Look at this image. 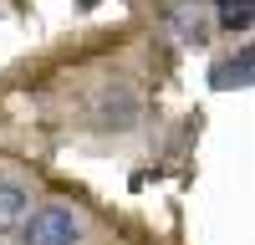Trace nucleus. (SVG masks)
Returning a JSON list of instances; mask_svg holds the SVG:
<instances>
[{"label": "nucleus", "mask_w": 255, "mask_h": 245, "mask_svg": "<svg viewBox=\"0 0 255 245\" xmlns=\"http://www.w3.org/2000/svg\"><path fill=\"white\" fill-rule=\"evenodd\" d=\"M82 240H87V225L67 204H41L20 220V245H82Z\"/></svg>", "instance_id": "obj_1"}, {"label": "nucleus", "mask_w": 255, "mask_h": 245, "mask_svg": "<svg viewBox=\"0 0 255 245\" xmlns=\"http://www.w3.org/2000/svg\"><path fill=\"white\" fill-rule=\"evenodd\" d=\"M163 26L179 36V46H204L209 41V0H168L163 5Z\"/></svg>", "instance_id": "obj_2"}, {"label": "nucleus", "mask_w": 255, "mask_h": 245, "mask_svg": "<svg viewBox=\"0 0 255 245\" xmlns=\"http://www.w3.org/2000/svg\"><path fill=\"white\" fill-rule=\"evenodd\" d=\"M255 82V46L240 41V51H230L225 61H215V72H209V87L215 92H245Z\"/></svg>", "instance_id": "obj_3"}, {"label": "nucleus", "mask_w": 255, "mask_h": 245, "mask_svg": "<svg viewBox=\"0 0 255 245\" xmlns=\"http://www.w3.org/2000/svg\"><path fill=\"white\" fill-rule=\"evenodd\" d=\"M97 118L108 122V128H133L138 122V92L128 87V82H108V87L97 92Z\"/></svg>", "instance_id": "obj_4"}, {"label": "nucleus", "mask_w": 255, "mask_h": 245, "mask_svg": "<svg viewBox=\"0 0 255 245\" xmlns=\"http://www.w3.org/2000/svg\"><path fill=\"white\" fill-rule=\"evenodd\" d=\"M31 215V194L20 189L15 179H0V235L20 230V220Z\"/></svg>", "instance_id": "obj_5"}, {"label": "nucleus", "mask_w": 255, "mask_h": 245, "mask_svg": "<svg viewBox=\"0 0 255 245\" xmlns=\"http://www.w3.org/2000/svg\"><path fill=\"white\" fill-rule=\"evenodd\" d=\"M250 26H255V0H230V5H220V31L250 36Z\"/></svg>", "instance_id": "obj_6"}, {"label": "nucleus", "mask_w": 255, "mask_h": 245, "mask_svg": "<svg viewBox=\"0 0 255 245\" xmlns=\"http://www.w3.org/2000/svg\"><path fill=\"white\" fill-rule=\"evenodd\" d=\"M77 5H82V10H92V5H97V0H77Z\"/></svg>", "instance_id": "obj_7"}]
</instances>
